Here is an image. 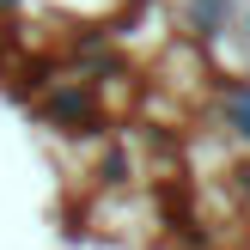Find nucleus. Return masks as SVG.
<instances>
[{
  "label": "nucleus",
  "mask_w": 250,
  "mask_h": 250,
  "mask_svg": "<svg viewBox=\"0 0 250 250\" xmlns=\"http://www.w3.org/2000/svg\"><path fill=\"white\" fill-rule=\"evenodd\" d=\"M226 122H232L238 134H250V92H232V98H226Z\"/></svg>",
  "instance_id": "2"
},
{
  "label": "nucleus",
  "mask_w": 250,
  "mask_h": 250,
  "mask_svg": "<svg viewBox=\"0 0 250 250\" xmlns=\"http://www.w3.org/2000/svg\"><path fill=\"white\" fill-rule=\"evenodd\" d=\"M195 6H202V19H208V24H220V0H195Z\"/></svg>",
  "instance_id": "3"
},
{
  "label": "nucleus",
  "mask_w": 250,
  "mask_h": 250,
  "mask_svg": "<svg viewBox=\"0 0 250 250\" xmlns=\"http://www.w3.org/2000/svg\"><path fill=\"white\" fill-rule=\"evenodd\" d=\"M49 116H55L67 134H80V128H92V122H98V110H92V98H85V92H61L55 104H49Z\"/></svg>",
  "instance_id": "1"
}]
</instances>
